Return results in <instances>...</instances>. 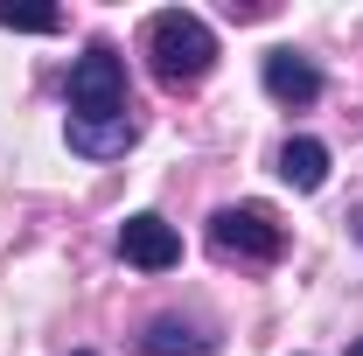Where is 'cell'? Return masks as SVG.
Returning a JSON list of instances; mask_svg holds the SVG:
<instances>
[{"label":"cell","instance_id":"obj_1","mask_svg":"<svg viewBox=\"0 0 363 356\" xmlns=\"http://www.w3.org/2000/svg\"><path fill=\"white\" fill-rule=\"evenodd\" d=\"M147 56H154V77L182 91V84H203V77H210V63H217V35H210L203 14L168 7V14L147 21Z\"/></svg>","mask_w":363,"mask_h":356},{"label":"cell","instance_id":"obj_2","mask_svg":"<svg viewBox=\"0 0 363 356\" xmlns=\"http://www.w3.org/2000/svg\"><path fill=\"white\" fill-rule=\"evenodd\" d=\"M210 245L224 259H245V266H272V259H286V223L266 203H224L210 217Z\"/></svg>","mask_w":363,"mask_h":356},{"label":"cell","instance_id":"obj_3","mask_svg":"<svg viewBox=\"0 0 363 356\" xmlns=\"http://www.w3.org/2000/svg\"><path fill=\"white\" fill-rule=\"evenodd\" d=\"M126 56L112 43H91L70 63V119H126Z\"/></svg>","mask_w":363,"mask_h":356},{"label":"cell","instance_id":"obj_4","mask_svg":"<svg viewBox=\"0 0 363 356\" xmlns=\"http://www.w3.org/2000/svg\"><path fill=\"white\" fill-rule=\"evenodd\" d=\"M119 259L140 272H168L182 266V238H175V223L168 217H154V210H140V217L119 223Z\"/></svg>","mask_w":363,"mask_h":356},{"label":"cell","instance_id":"obj_5","mask_svg":"<svg viewBox=\"0 0 363 356\" xmlns=\"http://www.w3.org/2000/svg\"><path fill=\"white\" fill-rule=\"evenodd\" d=\"M259 77H266V98H279V105H294V112L321 98V70L308 63V56H294V49H272Z\"/></svg>","mask_w":363,"mask_h":356},{"label":"cell","instance_id":"obj_6","mask_svg":"<svg viewBox=\"0 0 363 356\" xmlns=\"http://www.w3.org/2000/svg\"><path fill=\"white\" fill-rule=\"evenodd\" d=\"M140 140V119H70V147L84 154V161H112V154H126Z\"/></svg>","mask_w":363,"mask_h":356},{"label":"cell","instance_id":"obj_7","mask_svg":"<svg viewBox=\"0 0 363 356\" xmlns=\"http://www.w3.org/2000/svg\"><path fill=\"white\" fill-rule=\"evenodd\" d=\"M279 182H286V189H301V196H315L321 182H328V147L308 140V133H294L286 147H279Z\"/></svg>","mask_w":363,"mask_h":356},{"label":"cell","instance_id":"obj_8","mask_svg":"<svg viewBox=\"0 0 363 356\" xmlns=\"http://www.w3.org/2000/svg\"><path fill=\"white\" fill-rule=\"evenodd\" d=\"M147 356H217V335L189 328L182 314H161V321H147Z\"/></svg>","mask_w":363,"mask_h":356},{"label":"cell","instance_id":"obj_9","mask_svg":"<svg viewBox=\"0 0 363 356\" xmlns=\"http://www.w3.org/2000/svg\"><path fill=\"white\" fill-rule=\"evenodd\" d=\"M0 28H21V35H56L63 14L56 7H0Z\"/></svg>","mask_w":363,"mask_h":356},{"label":"cell","instance_id":"obj_10","mask_svg":"<svg viewBox=\"0 0 363 356\" xmlns=\"http://www.w3.org/2000/svg\"><path fill=\"white\" fill-rule=\"evenodd\" d=\"M350 356H363V335H357V343H350Z\"/></svg>","mask_w":363,"mask_h":356},{"label":"cell","instance_id":"obj_11","mask_svg":"<svg viewBox=\"0 0 363 356\" xmlns=\"http://www.w3.org/2000/svg\"><path fill=\"white\" fill-rule=\"evenodd\" d=\"M350 223H357V238H363V210H357V217H350Z\"/></svg>","mask_w":363,"mask_h":356},{"label":"cell","instance_id":"obj_12","mask_svg":"<svg viewBox=\"0 0 363 356\" xmlns=\"http://www.w3.org/2000/svg\"><path fill=\"white\" fill-rule=\"evenodd\" d=\"M70 356H91V350H70Z\"/></svg>","mask_w":363,"mask_h":356}]
</instances>
